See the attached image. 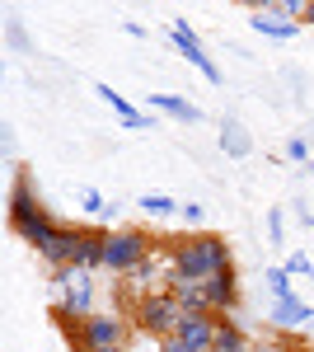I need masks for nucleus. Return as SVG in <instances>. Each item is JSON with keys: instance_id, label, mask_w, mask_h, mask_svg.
I'll return each mask as SVG.
<instances>
[{"instance_id": "24", "label": "nucleus", "mask_w": 314, "mask_h": 352, "mask_svg": "<svg viewBox=\"0 0 314 352\" xmlns=\"http://www.w3.org/2000/svg\"><path fill=\"white\" fill-rule=\"evenodd\" d=\"M179 217H183L188 226H202V217H207V212H202L197 202H183V207H179Z\"/></svg>"}, {"instance_id": "9", "label": "nucleus", "mask_w": 314, "mask_h": 352, "mask_svg": "<svg viewBox=\"0 0 314 352\" xmlns=\"http://www.w3.org/2000/svg\"><path fill=\"white\" fill-rule=\"evenodd\" d=\"M94 94H99L104 104H113V113L122 118V127H127V132H150V127H155V118H150V113H141L131 99H122L113 85H94Z\"/></svg>"}, {"instance_id": "32", "label": "nucleus", "mask_w": 314, "mask_h": 352, "mask_svg": "<svg viewBox=\"0 0 314 352\" xmlns=\"http://www.w3.org/2000/svg\"><path fill=\"white\" fill-rule=\"evenodd\" d=\"M295 352H314V348H295Z\"/></svg>"}, {"instance_id": "18", "label": "nucleus", "mask_w": 314, "mask_h": 352, "mask_svg": "<svg viewBox=\"0 0 314 352\" xmlns=\"http://www.w3.org/2000/svg\"><path fill=\"white\" fill-rule=\"evenodd\" d=\"M262 287H267V296H272V300H291V296H295V277H291L287 268H267V272H262Z\"/></svg>"}, {"instance_id": "23", "label": "nucleus", "mask_w": 314, "mask_h": 352, "mask_svg": "<svg viewBox=\"0 0 314 352\" xmlns=\"http://www.w3.org/2000/svg\"><path fill=\"white\" fill-rule=\"evenodd\" d=\"M80 207H85V212H89V217H104V192L99 188H80Z\"/></svg>"}, {"instance_id": "20", "label": "nucleus", "mask_w": 314, "mask_h": 352, "mask_svg": "<svg viewBox=\"0 0 314 352\" xmlns=\"http://www.w3.org/2000/svg\"><path fill=\"white\" fill-rule=\"evenodd\" d=\"M267 240H272V249H282V244H287V212H282V207H272V212H267Z\"/></svg>"}, {"instance_id": "7", "label": "nucleus", "mask_w": 314, "mask_h": 352, "mask_svg": "<svg viewBox=\"0 0 314 352\" xmlns=\"http://www.w3.org/2000/svg\"><path fill=\"white\" fill-rule=\"evenodd\" d=\"M131 329L122 324V315H89L80 329V352H104V348H127Z\"/></svg>"}, {"instance_id": "19", "label": "nucleus", "mask_w": 314, "mask_h": 352, "mask_svg": "<svg viewBox=\"0 0 314 352\" xmlns=\"http://www.w3.org/2000/svg\"><path fill=\"white\" fill-rule=\"evenodd\" d=\"M146 217H179V207L183 202H174L169 192H141V202H136Z\"/></svg>"}, {"instance_id": "22", "label": "nucleus", "mask_w": 314, "mask_h": 352, "mask_svg": "<svg viewBox=\"0 0 314 352\" xmlns=\"http://www.w3.org/2000/svg\"><path fill=\"white\" fill-rule=\"evenodd\" d=\"M282 155H287V160H295V164H310V160H314V155H310V141H305V136H291Z\"/></svg>"}, {"instance_id": "12", "label": "nucleus", "mask_w": 314, "mask_h": 352, "mask_svg": "<svg viewBox=\"0 0 314 352\" xmlns=\"http://www.w3.org/2000/svg\"><path fill=\"white\" fill-rule=\"evenodd\" d=\"M104 263H108V230H104V226H85V244H80L76 268L104 272Z\"/></svg>"}, {"instance_id": "10", "label": "nucleus", "mask_w": 314, "mask_h": 352, "mask_svg": "<svg viewBox=\"0 0 314 352\" xmlns=\"http://www.w3.org/2000/svg\"><path fill=\"white\" fill-rule=\"evenodd\" d=\"M207 287V305H211V315H230L239 305V277L235 268H225V272H216L211 282H202Z\"/></svg>"}, {"instance_id": "31", "label": "nucleus", "mask_w": 314, "mask_h": 352, "mask_svg": "<svg viewBox=\"0 0 314 352\" xmlns=\"http://www.w3.org/2000/svg\"><path fill=\"white\" fill-rule=\"evenodd\" d=\"M104 352H127V348H104Z\"/></svg>"}, {"instance_id": "13", "label": "nucleus", "mask_w": 314, "mask_h": 352, "mask_svg": "<svg viewBox=\"0 0 314 352\" xmlns=\"http://www.w3.org/2000/svg\"><path fill=\"white\" fill-rule=\"evenodd\" d=\"M267 324H272V329H300V324H314V305H305L300 296L272 300V310H267Z\"/></svg>"}, {"instance_id": "6", "label": "nucleus", "mask_w": 314, "mask_h": 352, "mask_svg": "<svg viewBox=\"0 0 314 352\" xmlns=\"http://www.w3.org/2000/svg\"><path fill=\"white\" fill-rule=\"evenodd\" d=\"M169 43L179 47V52L188 56V66H197L202 71V80H211V85H225V76H221V66L207 56V47H202V38H197V28L188 24V19H174L169 24Z\"/></svg>"}, {"instance_id": "15", "label": "nucleus", "mask_w": 314, "mask_h": 352, "mask_svg": "<svg viewBox=\"0 0 314 352\" xmlns=\"http://www.w3.org/2000/svg\"><path fill=\"white\" fill-rule=\"evenodd\" d=\"M169 292H174V300L183 305V315H211V305H207V287H202V282L174 277V282H169Z\"/></svg>"}, {"instance_id": "33", "label": "nucleus", "mask_w": 314, "mask_h": 352, "mask_svg": "<svg viewBox=\"0 0 314 352\" xmlns=\"http://www.w3.org/2000/svg\"><path fill=\"white\" fill-rule=\"evenodd\" d=\"M310 174H314V160H310Z\"/></svg>"}, {"instance_id": "29", "label": "nucleus", "mask_w": 314, "mask_h": 352, "mask_svg": "<svg viewBox=\"0 0 314 352\" xmlns=\"http://www.w3.org/2000/svg\"><path fill=\"white\" fill-rule=\"evenodd\" d=\"M254 352H295V348H287V343H258Z\"/></svg>"}, {"instance_id": "21", "label": "nucleus", "mask_w": 314, "mask_h": 352, "mask_svg": "<svg viewBox=\"0 0 314 352\" xmlns=\"http://www.w3.org/2000/svg\"><path fill=\"white\" fill-rule=\"evenodd\" d=\"M282 268H287L291 277H305V282L314 287V263L305 258V254H287V263H282Z\"/></svg>"}, {"instance_id": "14", "label": "nucleus", "mask_w": 314, "mask_h": 352, "mask_svg": "<svg viewBox=\"0 0 314 352\" xmlns=\"http://www.w3.org/2000/svg\"><path fill=\"white\" fill-rule=\"evenodd\" d=\"M146 104H150V113H169V118H179V122H188V127H197V122L207 118V113L197 109L192 99H183V94H150Z\"/></svg>"}, {"instance_id": "30", "label": "nucleus", "mask_w": 314, "mask_h": 352, "mask_svg": "<svg viewBox=\"0 0 314 352\" xmlns=\"http://www.w3.org/2000/svg\"><path fill=\"white\" fill-rule=\"evenodd\" d=\"M300 24H305V28H314V0L305 5V19H300Z\"/></svg>"}, {"instance_id": "16", "label": "nucleus", "mask_w": 314, "mask_h": 352, "mask_svg": "<svg viewBox=\"0 0 314 352\" xmlns=\"http://www.w3.org/2000/svg\"><path fill=\"white\" fill-rule=\"evenodd\" d=\"M221 151H225V155H235V160H244V155L254 151L249 127H244V122H235V118H225V122H221Z\"/></svg>"}, {"instance_id": "2", "label": "nucleus", "mask_w": 314, "mask_h": 352, "mask_svg": "<svg viewBox=\"0 0 314 352\" xmlns=\"http://www.w3.org/2000/svg\"><path fill=\"white\" fill-rule=\"evenodd\" d=\"M10 226H14V235L28 244V249H47V244L56 240V226L52 221V212L38 202V192H33V174L28 169H19L14 174V188H10Z\"/></svg>"}, {"instance_id": "5", "label": "nucleus", "mask_w": 314, "mask_h": 352, "mask_svg": "<svg viewBox=\"0 0 314 352\" xmlns=\"http://www.w3.org/2000/svg\"><path fill=\"white\" fill-rule=\"evenodd\" d=\"M52 292L56 300L71 310V315H80V320H89V315H99L94 310V272H85V268H56L52 272Z\"/></svg>"}, {"instance_id": "17", "label": "nucleus", "mask_w": 314, "mask_h": 352, "mask_svg": "<svg viewBox=\"0 0 314 352\" xmlns=\"http://www.w3.org/2000/svg\"><path fill=\"white\" fill-rule=\"evenodd\" d=\"M216 352H254L249 333H244L230 315H221V329H216Z\"/></svg>"}, {"instance_id": "8", "label": "nucleus", "mask_w": 314, "mask_h": 352, "mask_svg": "<svg viewBox=\"0 0 314 352\" xmlns=\"http://www.w3.org/2000/svg\"><path fill=\"white\" fill-rule=\"evenodd\" d=\"M216 329H221V315H183L174 338L188 343L192 352H216Z\"/></svg>"}, {"instance_id": "27", "label": "nucleus", "mask_w": 314, "mask_h": 352, "mask_svg": "<svg viewBox=\"0 0 314 352\" xmlns=\"http://www.w3.org/2000/svg\"><path fill=\"white\" fill-rule=\"evenodd\" d=\"M295 212H300V226H305V230H314V217H310V207H305V202H295Z\"/></svg>"}, {"instance_id": "1", "label": "nucleus", "mask_w": 314, "mask_h": 352, "mask_svg": "<svg viewBox=\"0 0 314 352\" xmlns=\"http://www.w3.org/2000/svg\"><path fill=\"white\" fill-rule=\"evenodd\" d=\"M164 249H169L174 277H188V282H211L216 272L235 268V258H230V240H225V235H211V230L179 235V240H169Z\"/></svg>"}, {"instance_id": "3", "label": "nucleus", "mask_w": 314, "mask_h": 352, "mask_svg": "<svg viewBox=\"0 0 314 352\" xmlns=\"http://www.w3.org/2000/svg\"><path fill=\"white\" fill-rule=\"evenodd\" d=\"M179 324H183V305L174 300V292H150V296H141L131 305V329H141V333L155 338V343L174 338Z\"/></svg>"}, {"instance_id": "4", "label": "nucleus", "mask_w": 314, "mask_h": 352, "mask_svg": "<svg viewBox=\"0 0 314 352\" xmlns=\"http://www.w3.org/2000/svg\"><path fill=\"white\" fill-rule=\"evenodd\" d=\"M159 244L141 230V226H113L108 230V263L104 272H113V277H127L131 268H141L150 254H155Z\"/></svg>"}, {"instance_id": "25", "label": "nucleus", "mask_w": 314, "mask_h": 352, "mask_svg": "<svg viewBox=\"0 0 314 352\" xmlns=\"http://www.w3.org/2000/svg\"><path fill=\"white\" fill-rule=\"evenodd\" d=\"M10 47H19V52L28 47V38H24V28H19V24H10Z\"/></svg>"}, {"instance_id": "28", "label": "nucleus", "mask_w": 314, "mask_h": 352, "mask_svg": "<svg viewBox=\"0 0 314 352\" xmlns=\"http://www.w3.org/2000/svg\"><path fill=\"white\" fill-rule=\"evenodd\" d=\"M122 28H127L131 38H146V33H150V28H146V24H136V19H127V24H122Z\"/></svg>"}, {"instance_id": "26", "label": "nucleus", "mask_w": 314, "mask_h": 352, "mask_svg": "<svg viewBox=\"0 0 314 352\" xmlns=\"http://www.w3.org/2000/svg\"><path fill=\"white\" fill-rule=\"evenodd\" d=\"M159 352H192V348H188V343H179V338H164V343H159Z\"/></svg>"}, {"instance_id": "11", "label": "nucleus", "mask_w": 314, "mask_h": 352, "mask_svg": "<svg viewBox=\"0 0 314 352\" xmlns=\"http://www.w3.org/2000/svg\"><path fill=\"white\" fill-rule=\"evenodd\" d=\"M249 28H254V33H262V38L287 43V38H295L305 24H295V19H287V14H277L272 5H262V10H254V14H249Z\"/></svg>"}]
</instances>
